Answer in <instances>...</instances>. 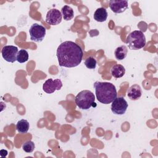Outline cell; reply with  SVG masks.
Segmentation results:
<instances>
[{
  "label": "cell",
  "mask_w": 158,
  "mask_h": 158,
  "mask_svg": "<svg viewBox=\"0 0 158 158\" xmlns=\"http://www.w3.org/2000/svg\"><path fill=\"white\" fill-rule=\"evenodd\" d=\"M35 143L31 141H25L23 145H22V149L23 150L27 152V153H31L35 149Z\"/></svg>",
  "instance_id": "ac0fdd59"
},
{
  "label": "cell",
  "mask_w": 158,
  "mask_h": 158,
  "mask_svg": "<svg viewBox=\"0 0 158 158\" xmlns=\"http://www.w3.org/2000/svg\"><path fill=\"white\" fill-rule=\"evenodd\" d=\"M127 52H128L127 48L125 45H122V46L117 47L115 49L114 54H115V58L117 60H121L124 59L127 57Z\"/></svg>",
  "instance_id": "5bb4252c"
},
{
  "label": "cell",
  "mask_w": 158,
  "mask_h": 158,
  "mask_svg": "<svg viewBox=\"0 0 158 158\" xmlns=\"http://www.w3.org/2000/svg\"><path fill=\"white\" fill-rule=\"evenodd\" d=\"M95 94L98 101L102 104L111 103L117 98L115 86L111 83L96 81L94 85Z\"/></svg>",
  "instance_id": "7a4b0ae2"
},
{
  "label": "cell",
  "mask_w": 158,
  "mask_h": 158,
  "mask_svg": "<svg viewBox=\"0 0 158 158\" xmlns=\"http://www.w3.org/2000/svg\"><path fill=\"white\" fill-rule=\"evenodd\" d=\"M110 72L114 78H118L122 77L125 73V67L120 64L114 65L110 69Z\"/></svg>",
  "instance_id": "4fadbf2b"
},
{
  "label": "cell",
  "mask_w": 158,
  "mask_h": 158,
  "mask_svg": "<svg viewBox=\"0 0 158 158\" xmlns=\"http://www.w3.org/2000/svg\"><path fill=\"white\" fill-rule=\"evenodd\" d=\"M19 52L18 48L12 45L5 46L1 50V54L3 59L9 62L13 63L17 60V56Z\"/></svg>",
  "instance_id": "52a82bcc"
},
{
  "label": "cell",
  "mask_w": 158,
  "mask_h": 158,
  "mask_svg": "<svg viewBox=\"0 0 158 158\" xmlns=\"http://www.w3.org/2000/svg\"><path fill=\"white\" fill-rule=\"evenodd\" d=\"M28 60V52L25 49L19 51L17 56V60L20 63H24Z\"/></svg>",
  "instance_id": "e0dca14e"
},
{
  "label": "cell",
  "mask_w": 158,
  "mask_h": 158,
  "mask_svg": "<svg viewBox=\"0 0 158 158\" xmlns=\"http://www.w3.org/2000/svg\"><path fill=\"white\" fill-rule=\"evenodd\" d=\"M111 104V110L116 115H123L128 108V103L123 97L116 98Z\"/></svg>",
  "instance_id": "8992f818"
},
{
  "label": "cell",
  "mask_w": 158,
  "mask_h": 158,
  "mask_svg": "<svg viewBox=\"0 0 158 158\" xmlns=\"http://www.w3.org/2000/svg\"><path fill=\"white\" fill-rule=\"evenodd\" d=\"M56 55L60 66L72 68L77 67L81 63L83 52L81 47L77 43L66 41L59 44Z\"/></svg>",
  "instance_id": "6da1fadb"
},
{
  "label": "cell",
  "mask_w": 158,
  "mask_h": 158,
  "mask_svg": "<svg viewBox=\"0 0 158 158\" xmlns=\"http://www.w3.org/2000/svg\"><path fill=\"white\" fill-rule=\"evenodd\" d=\"M29 122L25 119H22L19 121H18L17 125H16V128L17 130L20 133H27L28 129H29Z\"/></svg>",
  "instance_id": "2e32d148"
},
{
  "label": "cell",
  "mask_w": 158,
  "mask_h": 158,
  "mask_svg": "<svg viewBox=\"0 0 158 158\" xmlns=\"http://www.w3.org/2000/svg\"><path fill=\"white\" fill-rule=\"evenodd\" d=\"M29 33L30 39L35 42H41L46 35V28L41 25L38 23H33L30 30Z\"/></svg>",
  "instance_id": "5b68a950"
},
{
  "label": "cell",
  "mask_w": 158,
  "mask_h": 158,
  "mask_svg": "<svg viewBox=\"0 0 158 158\" xmlns=\"http://www.w3.org/2000/svg\"><path fill=\"white\" fill-rule=\"evenodd\" d=\"M61 13H62L64 19L66 21L70 20L71 19H73V17L74 16L73 9L67 5H65L62 7Z\"/></svg>",
  "instance_id": "9a60e30c"
},
{
  "label": "cell",
  "mask_w": 158,
  "mask_h": 158,
  "mask_svg": "<svg viewBox=\"0 0 158 158\" xmlns=\"http://www.w3.org/2000/svg\"><path fill=\"white\" fill-rule=\"evenodd\" d=\"M85 66L89 69H94L96 66V60L92 56L88 57L84 62Z\"/></svg>",
  "instance_id": "d6986e66"
},
{
  "label": "cell",
  "mask_w": 158,
  "mask_h": 158,
  "mask_svg": "<svg viewBox=\"0 0 158 158\" xmlns=\"http://www.w3.org/2000/svg\"><path fill=\"white\" fill-rule=\"evenodd\" d=\"M95 96L89 90H83L75 97V102L79 109L87 110L94 106Z\"/></svg>",
  "instance_id": "277c9868"
},
{
  "label": "cell",
  "mask_w": 158,
  "mask_h": 158,
  "mask_svg": "<svg viewBox=\"0 0 158 158\" xmlns=\"http://www.w3.org/2000/svg\"><path fill=\"white\" fill-rule=\"evenodd\" d=\"M62 87V83L59 78L53 80L52 78L48 79L43 85V91L48 93H53L56 90H60Z\"/></svg>",
  "instance_id": "ba28073f"
},
{
  "label": "cell",
  "mask_w": 158,
  "mask_h": 158,
  "mask_svg": "<svg viewBox=\"0 0 158 158\" xmlns=\"http://www.w3.org/2000/svg\"><path fill=\"white\" fill-rule=\"evenodd\" d=\"M109 7L114 13H122L128 9V1L125 0H111L109 1Z\"/></svg>",
  "instance_id": "30bf717a"
},
{
  "label": "cell",
  "mask_w": 158,
  "mask_h": 158,
  "mask_svg": "<svg viewBox=\"0 0 158 158\" xmlns=\"http://www.w3.org/2000/svg\"><path fill=\"white\" fill-rule=\"evenodd\" d=\"M62 13L57 9H50L46 14V22L51 25H56L62 21Z\"/></svg>",
  "instance_id": "9c48e42d"
},
{
  "label": "cell",
  "mask_w": 158,
  "mask_h": 158,
  "mask_svg": "<svg viewBox=\"0 0 158 158\" xmlns=\"http://www.w3.org/2000/svg\"><path fill=\"white\" fill-rule=\"evenodd\" d=\"M142 94V91L141 87L135 84L131 86L128 91H127V96L130 99L135 101L139 99Z\"/></svg>",
  "instance_id": "8fae6325"
},
{
  "label": "cell",
  "mask_w": 158,
  "mask_h": 158,
  "mask_svg": "<svg viewBox=\"0 0 158 158\" xmlns=\"http://www.w3.org/2000/svg\"><path fill=\"white\" fill-rule=\"evenodd\" d=\"M107 12L106 9L104 7L98 8L94 13L93 17L94 19L99 22H103L106 20L107 18Z\"/></svg>",
  "instance_id": "7c38bea8"
},
{
  "label": "cell",
  "mask_w": 158,
  "mask_h": 158,
  "mask_svg": "<svg viewBox=\"0 0 158 158\" xmlns=\"http://www.w3.org/2000/svg\"><path fill=\"white\" fill-rule=\"evenodd\" d=\"M126 43L130 49L138 50L146 45V38L141 31L135 30L127 36Z\"/></svg>",
  "instance_id": "3957f363"
}]
</instances>
